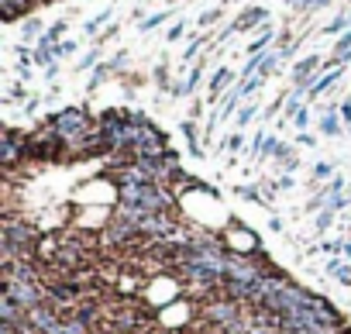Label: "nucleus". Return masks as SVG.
I'll return each mask as SVG.
<instances>
[{
  "label": "nucleus",
  "instance_id": "nucleus-1",
  "mask_svg": "<svg viewBox=\"0 0 351 334\" xmlns=\"http://www.w3.org/2000/svg\"><path fill=\"white\" fill-rule=\"evenodd\" d=\"M49 124L59 131V138H62L66 145H76L86 131H93V121H90V110H86V107H66V110L52 114Z\"/></svg>",
  "mask_w": 351,
  "mask_h": 334
},
{
  "label": "nucleus",
  "instance_id": "nucleus-2",
  "mask_svg": "<svg viewBox=\"0 0 351 334\" xmlns=\"http://www.w3.org/2000/svg\"><path fill=\"white\" fill-rule=\"evenodd\" d=\"M4 293L11 300H18L25 310H35V307L45 303V286L38 279H8L4 283Z\"/></svg>",
  "mask_w": 351,
  "mask_h": 334
},
{
  "label": "nucleus",
  "instance_id": "nucleus-3",
  "mask_svg": "<svg viewBox=\"0 0 351 334\" xmlns=\"http://www.w3.org/2000/svg\"><path fill=\"white\" fill-rule=\"evenodd\" d=\"M0 158H4L8 169H14L18 162H28V134L8 128L4 138H0Z\"/></svg>",
  "mask_w": 351,
  "mask_h": 334
},
{
  "label": "nucleus",
  "instance_id": "nucleus-4",
  "mask_svg": "<svg viewBox=\"0 0 351 334\" xmlns=\"http://www.w3.org/2000/svg\"><path fill=\"white\" fill-rule=\"evenodd\" d=\"M35 8V0H0V14H4V21H25L32 18L28 11Z\"/></svg>",
  "mask_w": 351,
  "mask_h": 334
},
{
  "label": "nucleus",
  "instance_id": "nucleus-5",
  "mask_svg": "<svg viewBox=\"0 0 351 334\" xmlns=\"http://www.w3.org/2000/svg\"><path fill=\"white\" fill-rule=\"evenodd\" d=\"M265 21H269V11H265V8H248V11L238 14L234 32H248V28H258V25H265Z\"/></svg>",
  "mask_w": 351,
  "mask_h": 334
},
{
  "label": "nucleus",
  "instance_id": "nucleus-6",
  "mask_svg": "<svg viewBox=\"0 0 351 334\" xmlns=\"http://www.w3.org/2000/svg\"><path fill=\"white\" fill-rule=\"evenodd\" d=\"M337 80H341V66H334V69H327L324 76H317V83H313V86L306 90V93H310V97H320V93H324L327 86H334Z\"/></svg>",
  "mask_w": 351,
  "mask_h": 334
},
{
  "label": "nucleus",
  "instance_id": "nucleus-7",
  "mask_svg": "<svg viewBox=\"0 0 351 334\" xmlns=\"http://www.w3.org/2000/svg\"><path fill=\"white\" fill-rule=\"evenodd\" d=\"M231 80H234V73H231L228 66H221V69L210 76V93H214V97H221V90H228V86H231Z\"/></svg>",
  "mask_w": 351,
  "mask_h": 334
},
{
  "label": "nucleus",
  "instance_id": "nucleus-8",
  "mask_svg": "<svg viewBox=\"0 0 351 334\" xmlns=\"http://www.w3.org/2000/svg\"><path fill=\"white\" fill-rule=\"evenodd\" d=\"M272 38H276V32H272V28L265 25V28L258 32V38H255V42L248 45V56H262V52H265V45H269Z\"/></svg>",
  "mask_w": 351,
  "mask_h": 334
},
{
  "label": "nucleus",
  "instance_id": "nucleus-9",
  "mask_svg": "<svg viewBox=\"0 0 351 334\" xmlns=\"http://www.w3.org/2000/svg\"><path fill=\"white\" fill-rule=\"evenodd\" d=\"M320 131H324V134H337V131H341V117H337L334 110H327V114L320 117Z\"/></svg>",
  "mask_w": 351,
  "mask_h": 334
},
{
  "label": "nucleus",
  "instance_id": "nucleus-10",
  "mask_svg": "<svg viewBox=\"0 0 351 334\" xmlns=\"http://www.w3.org/2000/svg\"><path fill=\"white\" fill-rule=\"evenodd\" d=\"M62 32H66V21H56V25H52V28H45V35H42V38H38V42H42V45H56V42H59V35H62Z\"/></svg>",
  "mask_w": 351,
  "mask_h": 334
},
{
  "label": "nucleus",
  "instance_id": "nucleus-11",
  "mask_svg": "<svg viewBox=\"0 0 351 334\" xmlns=\"http://www.w3.org/2000/svg\"><path fill=\"white\" fill-rule=\"evenodd\" d=\"M21 35H25V38L45 35V32H42V21H38V18H25V25H21Z\"/></svg>",
  "mask_w": 351,
  "mask_h": 334
},
{
  "label": "nucleus",
  "instance_id": "nucleus-12",
  "mask_svg": "<svg viewBox=\"0 0 351 334\" xmlns=\"http://www.w3.org/2000/svg\"><path fill=\"white\" fill-rule=\"evenodd\" d=\"M165 18H169V11H158V14H152V18H145V21H141L138 28H141V32H152V28H155V25H162Z\"/></svg>",
  "mask_w": 351,
  "mask_h": 334
},
{
  "label": "nucleus",
  "instance_id": "nucleus-13",
  "mask_svg": "<svg viewBox=\"0 0 351 334\" xmlns=\"http://www.w3.org/2000/svg\"><path fill=\"white\" fill-rule=\"evenodd\" d=\"M107 18H110V11H100L93 21H86V35H97V32H100V25H104Z\"/></svg>",
  "mask_w": 351,
  "mask_h": 334
},
{
  "label": "nucleus",
  "instance_id": "nucleus-14",
  "mask_svg": "<svg viewBox=\"0 0 351 334\" xmlns=\"http://www.w3.org/2000/svg\"><path fill=\"white\" fill-rule=\"evenodd\" d=\"M255 114H258V107H255V104H248V107H241V110H238V124L245 128V124H248V121H252Z\"/></svg>",
  "mask_w": 351,
  "mask_h": 334
},
{
  "label": "nucleus",
  "instance_id": "nucleus-15",
  "mask_svg": "<svg viewBox=\"0 0 351 334\" xmlns=\"http://www.w3.org/2000/svg\"><path fill=\"white\" fill-rule=\"evenodd\" d=\"M107 73H110V66H97V69H93V80H90V90H97V86L104 83Z\"/></svg>",
  "mask_w": 351,
  "mask_h": 334
},
{
  "label": "nucleus",
  "instance_id": "nucleus-16",
  "mask_svg": "<svg viewBox=\"0 0 351 334\" xmlns=\"http://www.w3.org/2000/svg\"><path fill=\"white\" fill-rule=\"evenodd\" d=\"M97 59H100V52H97V49H93V52H86V56H83V62H80V73H83V69H93V66H97Z\"/></svg>",
  "mask_w": 351,
  "mask_h": 334
},
{
  "label": "nucleus",
  "instance_id": "nucleus-17",
  "mask_svg": "<svg viewBox=\"0 0 351 334\" xmlns=\"http://www.w3.org/2000/svg\"><path fill=\"white\" fill-rule=\"evenodd\" d=\"M200 73H204V69H200V66H193V73H190V76L183 80V83H186V93H190V90H193V86L200 83Z\"/></svg>",
  "mask_w": 351,
  "mask_h": 334
},
{
  "label": "nucleus",
  "instance_id": "nucleus-18",
  "mask_svg": "<svg viewBox=\"0 0 351 334\" xmlns=\"http://www.w3.org/2000/svg\"><path fill=\"white\" fill-rule=\"evenodd\" d=\"M204 42H207V38H193V42L186 45V59H193V56H197V52L204 49Z\"/></svg>",
  "mask_w": 351,
  "mask_h": 334
},
{
  "label": "nucleus",
  "instance_id": "nucleus-19",
  "mask_svg": "<svg viewBox=\"0 0 351 334\" xmlns=\"http://www.w3.org/2000/svg\"><path fill=\"white\" fill-rule=\"evenodd\" d=\"M183 32H186V25L180 21V25H172V28H169V35H165V38H169V42H176V38H183Z\"/></svg>",
  "mask_w": 351,
  "mask_h": 334
},
{
  "label": "nucleus",
  "instance_id": "nucleus-20",
  "mask_svg": "<svg viewBox=\"0 0 351 334\" xmlns=\"http://www.w3.org/2000/svg\"><path fill=\"white\" fill-rule=\"evenodd\" d=\"M289 8H296V11H313V0H286Z\"/></svg>",
  "mask_w": 351,
  "mask_h": 334
},
{
  "label": "nucleus",
  "instance_id": "nucleus-21",
  "mask_svg": "<svg viewBox=\"0 0 351 334\" xmlns=\"http://www.w3.org/2000/svg\"><path fill=\"white\" fill-rule=\"evenodd\" d=\"M313 173H317L320 180H327V176L334 173V165H327V162H317V169H313Z\"/></svg>",
  "mask_w": 351,
  "mask_h": 334
},
{
  "label": "nucleus",
  "instance_id": "nucleus-22",
  "mask_svg": "<svg viewBox=\"0 0 351 334\" xmlns=\"http://www.w3.org/2000/svg\"><path fill=\"white\" fill-rule=\"evenodd\" d=\"M330 221H334V211H330V207H327V211H324V214H320V217H317V228H320V231H324V228H327V224H330Z\"/></svg>",
  "mask_w": 351,
  "mask_h": 334
},
{
  "label": "nucleus",
  "instance_id": "nucleus-23",
  "mask_svg": "<svg viewBox=\"0 0 351 334\" xmlns=\"http://www.w3.org/2000/svg\"><path fill=\"white\" fill-rule=\"evenodd\" d=\"M334 276H337V283H344V286H351V269H348V265H341V269H337Z\"/></svg>",
  "mask_w": 351,
  "mask_h": 334
},
{
  "label": "nucleus",
  "instance_id": "nucleus-24",
  "mask_svg": "<svg viewBox=\"0 0 351 334\" xmlns=\"http://www.w3.org/2000/svg\"><path fill=\"white\" fill-rule=\"evenodd\" d=\"M221 18V11L214 8V11H207V14H200V25H210V21H217Z\"/></svg>",
  "mask_w": 351,
  "mask_h": 334
},
{
  "label": "nucleus",
  "instance_id": "nucleus-25",
  "mask_svg": "<svg viewBox=\"0 0 351 334\" xmlns=\"http://www.w3.org/2000/svg\"><path fill=\"white\" fill-rule=\"evenodd\" d=\"M293 121H296V128L303 131V128H306V121H310V114H306V107H303V110H300V114H296Z\"/></svg>",
  "mask_w": 351,
  "mask_h": 334
},
{
  "label": "nucleus",
  "instance_id": "nucleus-26",
  "mask_svg": "<svg viewBox=\"0 0 351 334\" xmlns=\"http://www.w3.org/2000/svg\"><path fill=\"white\" fill-rule=\"evenodd\" d=\"M73 52H76V42H62L59 45V56H73Z\"/></svg>",
  "mask_w": 351,
  "mask_h": 334
},
{
  "label": "nucleus",
  "instance_id": "nucleus-27",
  "mask_svg": "<svg viewBox=\"0 0 351 334\" xmlns=\"http://www.w3.org/2000/svg\"><path fill=\"white\" fill-rule=\"evenodd\" d=\"M241 141H245V138H241V134H231V138H228V141H224V145H228V148H241Z\"/></svg>",
  "mask_w": 351,
  "mask_h": 334
},
{
  "label": "nucleus",
  "instance_id": "nucleus-28",
  "mask_svg": "<svg viewBox=\"0 0 351 334\" xmlns=\"http://www.w3.org/2000/svg\"><path fill=\"white\" fill-rule=\"evenodd\" d=\"M341 117L351 124V100H344V104H341Z\"/></svg>",
  "mask_w": 351,
  "mask_h": 334
}]
</instances>
